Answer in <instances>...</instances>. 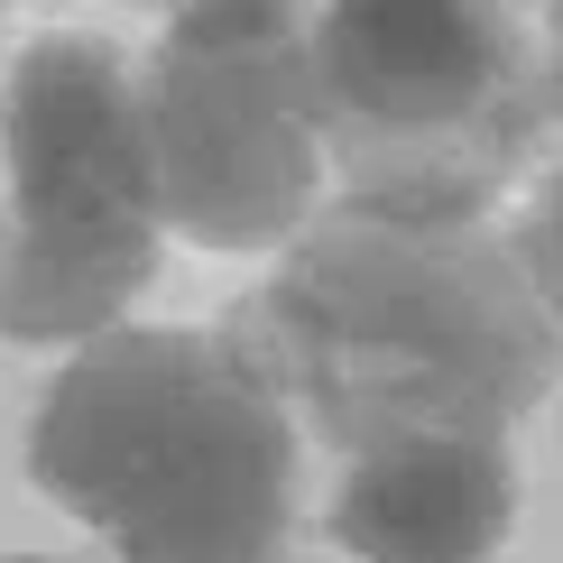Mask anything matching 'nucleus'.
<instances>
[{"instance_id":"obj_1","label":"nucleus","mask_w":563,"mask_h":563,"mask_svg":"<svg viewBox=\"0 0 563 563\" xmlns=\"http://www.w3.org/2000/svg\"><path fill=\"white\" fill-rule=\"evenodd\" d=\"M305 397L333 453L388 434H489L563 379V314L518 260V231L397 222L333 203L231 323Z\"/></svg>"},{"instance_id":"obj_6","label":"nucleus","mask_w":563,"mask_h":563,"mask_svg":"<svg viewBox=\"0 0 563 563\" xmlns=\"http://www.w3.org/2000/svg\"><path fill=\"white\" fill-rule=\"evenodd\" d=\"M518 518V462L489 434H388L342 462L333 536L361 563H489Z\"/></svg>"},{"instance_id":"obj_7","label":"nucleus","mask_w":563,"mask_h":563,"mask_svg":"<svg viewBox=\"0 0 563 563\" xmlns=\"http://www.w3.org/2000/svg\"><path fill=\"white\" fill-rule=\"evenodd\" d=\"M518 260H527V277H536V287H545V305L563 314V167L536 185L527 231H518Z\"/></svg>"},{"instance_id":"obj_4","label":"nucleus","mask_w":563,"mask_h":563,"mask_svg":"<svg viewBox=\"0 0 563 563\" xmlns=\"http://www.w3.org/2000/svg\"><path fill=\"white\" fill-rule=\"evenodd\" d=\"M139 75L102 37H46L0 92V333L102 342L157 277Z\"/></svg>"},{"instance_id":"obj_2","label":"nucleus","mask_w":563,"mask_h":563,"mask_svg":"<svg viewBox=\"0 0 563 563\" xmlns=\"http://www.w3.org/2000/svg\"><path fill=\"white\" fill-rule=\"evenodd\" d=\"M29 472L121 563H277L296 518L287 388L231 323H121L46 388Z\"/></svg>"},{"instance_id":"obj_8","label":"nucleus","mask_w":563,"mask_h":563,"mask_svg":"<svg viewBox=\"0 0 563 563\" xmlns=\"http://www.w3.org/2000/svg\"><path fill=\"white\" fill-rule=\"evenodd\" d=\"M536 56H545V121H563V10L545 19V46Z\"/></svg>"},{"instance_id":"obj_3","label":"nucleus","mask_w":563,"mask_h":563,"mask_svg":"<svg viewBox=\"0 0 563 563\" xmlns=\"http://www.w3.org/2000/svg\"><path fill=\"white\" fill-rule=\"evenodd\" d=\"M314 139L342 203L397 222H489L545 139V56L508 10L351 0L305 19Z\"/></svg>"},{"instance_id":"obj_9","label":"nucleus","mask_w":563,"mask_h":563,"mask_svg":"<svg viewBox=\"0 0 563 563\" xmlns=\"http://www.w3.org/2000/svg\"><path fill=\"white\" fill-rule=\"evenodd\" d=\"M0 563H46V554H0Z\"/></svg>"},{"instance_id":"obj_5","label":"nucleus","mask_w":563,"mask_h":563,"mask_svg":"<svg viewBox=\"0 0 563 563\" xmlns=\"http://www.w3.org/2000/svg\"><path fill=\"white\" fill-rule=\"evenodd\" d=\"M157 222L203 250H268L305 231L323 185L314 75L296 10H176L139 75Z\"/></svg>"}]
</instances>
